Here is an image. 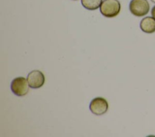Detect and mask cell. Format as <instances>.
<instances>
[{"label": "cell", "instance_id": "cell-1", "mask_svg": "<svg viewBox=\"0 0 155 137\" xmlns=\"http://www.w3.org/2000/svg\"><path fill=\"white\" fill-rule=\"evenodd\" d=\"M120 4L118 0H104L100 6V11L107 18L116 16L120 12Z\"/></svg>", "mask_w": 155, "mask_h": 137}, {"label": "cell", "instance_id": "cell-2", "mask_svg": "<svg viewBox=\"0 0 155 137\" xmlns=\"http://www.w3.org/2000/svg\"><path fill=\"white\" fill-rule=\"evenodd\" d=\"M29 84L24 77H19L14 78L10 85L12 92L19 97L25 95L29 91Z\"/></svg>", "mask_w": 155, "mask_h": 137}, {"label": "cell", "instance_id": "cell-3", "mask_svg": "<svg viewBox=\"0 0 155 137\" xmlns=\"http://www.w3.org/2000/svg\"><path fill=\"white\" fill-rule=\"evenodd\" d=\"M129 9L133 15L141 17L148 13L150 4L147 0H131L129 4Z\"/></svg>", "mask_w": 155, "mask_h": 137}, {"label": "cell", "instance_id": "cell-4", "mask_svg": "<svg viewBox=\"0 0 155 137\" xmlns=\"http://www.w3.org/2000/svg\"><path fill=\"white\" fill-rule=\"evenodd\" d=\"M90 111L96 115L105 113L108 109L107 101L102 97H96L91 100L89 106Z\"/></svg>", "mask_w": 155, "mask_h": 137}, {"label": "cell", "instance_id": "cell-5", "mask_svg": "<svg viewBox=\"0 0 155 137\" xmlns=\"http://www.w3.org/2000/svg\"><path fill=\"white\" fill-rule=\"evenodd\" d=\"M27 80L31 88L38 89L44 85L45 83V76L41 71L34 70L28 73Z\"/></svg>", "mask_w": 155, "mask_h": 137}, {"label": "cell", "instance_id": "cell-6", "mask_svg": "<svg viewBox=\"0 0 155 137\" xmlns=\"http://www.w3.org/2000/svg\"><path fill=\"white\" fill-rule=\"evenodd\" d=\"M140 28L142 31L151 34L155 32V19L147 16L143 18L140 22Z\"/></svg>", "mask_w": 155, "mask_h": 137}, {"label": "cell", "instance_id": "cell-7", "mask_svg": "<svg viewBox=\"0 0 155 137\" xmlns=\"http://www.w3.org/2000/svg\"><path fill=\"white\" fill-rule=\"evenodd\" d=\"M102 0H81L82 6L89 10H94L100 7Z\"/></svg>", "mask_w": 155, "mask_h": 137}, {"label": "cell", "instance_id": "cell-8", "mask_svg": "<svg viewBox=\"0 0 155 137\" xmlns=\"http://www.w3.org/2000/svg\"><path fill=\"white\" fill-rule=\"evenodd\" d=\"M151 15L155 19V5L151 9Z\"/></svg>", "mask_w": 155, "mask_h": 137}, {"label": "cell", "instance_id": "cell-9", "mask_svg": "<svg viewBox=\"0 0 155 137\" xmlns=\"http://www.w3.org/2000/svg\"><path fill=\"white\" fill-rule=\"evenodd\" d=\"M153 2H154V3H155V0H151Z\"/></svg>", "mask_w": 155, "mask_h": 137}, {"label": "cell", "instance_id": "cell-10", "mask_svg": "<svg viewBox=\"0 0 155 137\" xmlns=\"http://www.w3.org/2000/svg\"><path fill=\"white\" fill-rule=\"evenodd\" d=\"M74 1H76V0H74Z\"/></svg>", "mask_w": 155, "mask_h": 137}]
</instances>
